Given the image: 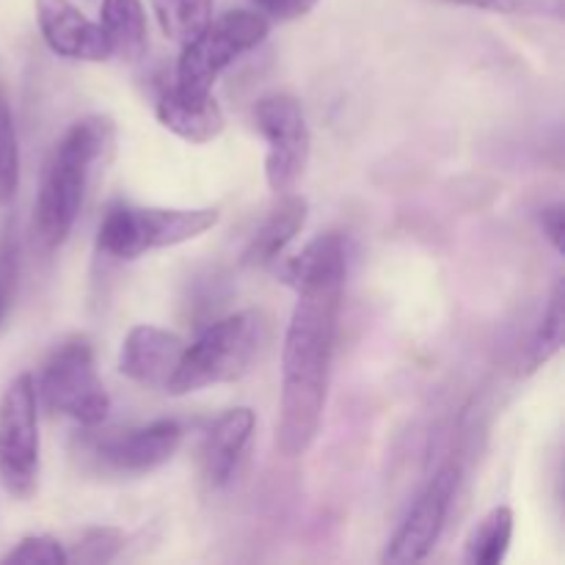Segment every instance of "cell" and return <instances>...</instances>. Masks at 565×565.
<instances>
[{
  "label": "cell",
  "instance_id": "cell-18",
  "mask_svg": "<svg viewBox=\"0 0 565 565\" xmlns=\"http://www.w3.org/2000/svg\"><path fill=\"white\" fill-rule=\"evenodd\" d=\"M513 541V511L508 505L486 513L472 527L463 550V561L472 565H500Z\"/></svg>",
  "mask_w": 565,
  "mask_h": 565
},
{
  "label": "cell",
  "instance_id": "cell-25",
  "mask_svg": "<svg viewBox=\"0 0 565 565\" xmlns=\"http://www.w3.org/2000/svg\"><path fill=\"white\" fill-rule=\"evenodd\" d=\"M17 232L14 224H6L3 232H0V315L6 318L11 307V298H14V287H17Z\"/></svg>",
  "mask_w": 565,
  "mask_h": 565
},
{
  "label": "cell",
  "instance_id": "cell-4",
  "mask_svg": "<svg viewBox=\"0 0 565 565\" xmlns=\"http://www.w3.org/2000/svg\"><path fill=\"white\" fill-rule=\"evenodd\" d=\"M218 224L215 207H136L114 204L99 221L97 252L110 259H138L154 248L196 241Z\"/></svg>",
  "mask_w": 565,
  "mask_h": 565
},
{
  "label": "cell",
  "instance_id": "cell-26",
  "mask_svg": "<svg viewBox=\"0 0 565 565\" xmlns=\"http://www.w3.org/2000/svg\"><path fill=\"white\" fill-rule=\"evenodd\" d=\"M539 221H541V230H544L546 241L555 246V252H561L563 248V230H565V213H563V204H550V207H544L539 213Z\"/></svg>",
  "mask_w": 565,
  "mask_h": 565
},
{
  "label": "cell",
  "instance_id": "cell-5",
  "mask_svg": "<svg viewBox=\"0 0 565 565\" xmlns=\"http://www.w3.org/2000/svg\"><path fill=\"white\" fill-rule=\"evenodd\" d=\"M270 20L263 11L235 9L221 14L218 20H210L199 36L182 44L180 61H177V75L171 86L185 97H204L213 94L215 81L243 58L254 47L268 39Z\"/></svg>",
  "mask_w": 565,
  "mask_h": 565
},
{
  "label": "cell",
  "instance_id": "cell-3",
  "mask_svg": "<svg viewBox=\"0 0 565 565\" xmlns=\"http://www.w3.org/2000/svg\"><path fill=\"white\" fill-rule=\"evenodd\" d=\"M270 342L268 318L257 309L226 315L210 323L191 345L182 351L180 364L171 375L166 392L174 397L232 384L252 373L265 356Z\"/></svg>",
  "mask_w": 565,
  "mask_h": 565
},
{
  "label": "cell",
  "instance_id": "cell-17",
  "mask_svg": "<svg viewBox=\"0 0 565 565\" xmlns=\"http://www.w3.org/2000/svg\"><path fill=\"white\" fill-rule=\"evenodd\" d=\"M337 274H348L345 241L337 232L318 235L301 248V254H296V257H290L281 265V279L290 287H301L307 281Z\"/></svg>",
  "mask_w": 565,
  "mask_h": 565
},
{
  "label": "cell",
  "instance_id": "cell-2",
  "mask_svg": "<svg viewBox=\"0 0 565 565\" xmlns=\"http://www.w3.org/2000/svg\"><path fill=\"white\" fill-rule=\"evenodd\" d=\"M116 127L110 116L92 114L70 125L55 141L39 182L33 232L44 248H58L81 215L94 174L110 160Z\"/></svg>",
  "mask_w": 565,
  "mask_h": 565
},
{
  "label": "cell",
  "instance_id": "cell-12",
  "mask_svg": "<svg viewBox=\"0 0 565 565\" xmlns=\"http://www.w3.org/2000/svg\"><path fill=\"white\" fill-rule=\"evenodd\" d=\"M36 20L44 42L55 55L70 61L110 58L108 42L97 22L75 9L70 0H36Z\"/></svg>",
  "mask_w": 565,
  "mask_h": 565
},
{
  "label": "cell",
  "instance_id": "cell-23",
  "mask_svg": "<svg viewBox=\"0 0 565 565\" xmlns=\"http://www.w3.org/2000/svg\"><path fill=\"white\" fill-rule=\"evenodd\" d=\"M3 565H64L66 546L55 535H25L9 555L0 561Z\"/></svg>",
  "mask_w": 565,
  "mask_h": 565
},
{
  "label": "cell",
  "instance_id": "cell-19",
  "mask_svg": "<svg viewBox=\"0 0 565 565\" xmlns=\"http://www.w3.org/2000/svg\"><path fill=\"white\" fill-rule=\"evenodd\" d=\"M152 11L166 39L188 44L213 20V0H152Z\"/></svg>",
  "mask_w": 565,
  "mask_h": 565
},
{
  "label": "cell",
  "instance_id": "cell-15",
  "mask_svg": "<svg viewBox=\"0 0 565 565\" xmlns=\"http://www.w3.org/2000/svg\"><path fill=\"white\" fill-rule=\"evenodd\" d=\"M309 215L307 199L298 196V193H281L279 204L268 213V218L259 224V230L254 232V237L248 241L246 252H243V263L257 265H274L281 257L287 246H290L292 237L303 230Z\"/></svg>",
  "mask_w": 565,
  "mask_h": 565
},
{
  "label": "cell",
  "instance_id": "cell-11",
  "mask_svg": "<svg viewBox=\"0 0 565 565\" xmlns=\"http://www.w3.org/2000/svg\"><path fill=\"white\" fill-rule=\"evenodd\" d=\"M185 340L160 326H136L127 331L119 353V373L141 386L163 390L180 364Z\"/></svg>",
  "mask_w": 565,
  "mask_h": 565
},
{
  "label": "cell",
  "instance_id": "cell-20",
  "mask_svg": "<svg viewBox=\"0 0 565 565\" xmlns=\"http://www.w3.org/2000/svg\"><path fill=\"white\" fill-rule=\"evenodd\" d=\"M565 340V292L563 279H557L555 290H552L550 303H546L544 315H541L535 334L530 340L527 351V373H535L539 367L550 364L552 359L561 353Z\"/></svg>",
  "mask_w": 565,
  "mask_h": 565
},
{
  "label": "cell",
  "instance_id": "cell-7",
  "mask_svg": "<svg viewBox=\"0 0 565 565\" xmlns=\"http://www.w3.org/2000/svg\"><path fill=\"white\" fill-rule=\"evenodd\" d=\"M36 379L22 373L0 397V480L14 500H31L39 486Z\"/></svg>",
  "mask_w": 565,
  "mask_h": 565
},
{
  "label": "cell",
  "instance_id": "cell-6",
  "mask_svg": "<svg viewBox=\"0 0 565 565\" xmlns=\"http://www.w3.org/2000/svg\"><path fill=\"white\" fill-rule=\"evenodd\" d=\"M36 397H42L47 412L75 419L83 428H97L105 423L110 397L97 375L88 337H70L50 353L36 381Z\"/></svg>",
  "mask_w": 565,
  "mask_h": 565
},
{
  "label": "cell",
  "instance_id": "cell-27",
  "mask_svg": "<svg viewBox=\"0 0 565 565\" xmlns=\"http://www.w3.org/2000/svg\"><path fill=\"white\" fill-rule=\"evenodd\" d=\"M318 6V0H281V9L276 20H298V17L309 14Z\"/></svg>",
  "mask_w": 565,
  "mask_h": 565
},
{
  "label": "cell",
  "instance_id": "cell-21",
  "mask_svg": "<svg viewBox=\"0 0 565 565\" xmlns=\"http://www.w3.org/2000/svg\"><path fill=\"white\" fill-rule=\"evenodd\" d=\"M17 188H20V141H17L9 92L0 81V204H9Z\"/></svg>",
  "mask_w": 565,
  "mask_h": 565
},
{
  "label": "cell",
  "instance_id": "cell-14",
  "mask_svg": "<svg viewBox=\"0 0 565 565\" xmlns=\"http://www.w3.org/2000/svg\"><path fill=\"white\" fill-rule=\"evenodd\" d=\"M158 121L177 138L191 143H207L224 132V110L213 94L185 97L174 86H166L154 105Z\"/></svg>",
  "mask_w": 565,
  "mask_h": 565
},
{
  "label": "cell",
  "instance_id": "cell-1",
  "mask_svg": "<svg viewBox=\"0 0 565 565\" xmlns=\"http://www.w3.org/2000/svg\"><path fill=\"white\" fill-rule=\"evenodd\" d=\"M345 274L296 287L298 301L281 348V408L276 447L298 458L315 445L329 395Z\"/></svg>",
  "mask_w": 565,
  "mask_h": 565
},
{
  "label": "cell",
  "instance_id": "cell-13",
  "mask_svg": "<svg viewBox=\"0 0 565 565\" xmlns=\"http://www.w3.org/2000/svg\"><path fill=\"white\" fill-rule=\"evenodd\" d=\"M257 417L252 408H230L207 430L202 445V469L210 486H226L235 478L248 445H252Z\"/></svg>",
  "mask_w": 565,
  "mask_h": 565
},
{
  "label": "cell",
  "instance_id": "cell-9",
  "mask_svg": "<svg viewBox=\"0 0 565 565\" xmlns=\"http://www.w3.org/2000/svg\"><path fill=\"white\" fill-rule=\"evenodd\" d=\"M182 445V428L174 419L141 425V428L99 430L88 439V450L116 475H147L169 463Z\"/></svg>",
  "mask_w": 565,
  "mask_h": 565
},
{
  "label": "cell",
  "instance_id": "cell-22",
  "mask_svg": "<svg viewBox=\"0 0 565 565\" xmlns=\"http://www.w3.org/2000/svg\"><path fill=\"white\" fill-rule=\"evenodd\" d=\"M127 535L119 527H86L75 535V544L66 550L70 563H110L125 550Z\"/></svg>",
  "mask_w": 565,
  "mask_h": 565
},
{
  "label": "cell",
  "instance_id": "cell-16",
  "mask_svg": "<svg viewBox=\"0 0 565 565\" xmlns=\"http://www.w3.org/2000/svg\"><path fill=\"white\" fill-rule=\"evenodd\" d=\"M97 25L116 58L138 61L147 53L149 33L141 0H103Z\"/></svg>",
  "mask_w": 565,
  "mask_h": 565
},
{
  "label": "cell",
  "instance_id": "cell-24",
  "mask_svg": "<svg viewBox=\"0 0 565 565\" xmlns=\"http://www.w3.org/2000/svg\"><path fill=\"white\" fill-rule=\"evenodd\" d=\"M445 3L511 17H563L561 0H445Z\"/></svg>",
  "mask_w": 565,
  "mask_h": 565
},
{
  "label": "cell",
  "instance_id": "cell-28",
  "mask_svg": "<svg viewBox=\"0 0 565 565\" xmlns=\"http://www.w3.org/2000/svg\"><path fill=\"white\" fill-rule=\"evenodd\" d=\"M257 3V9L263 11L265 17H279V9H281V0H254Z\"/></svg>",
  "mask_w": 565,
  "mask_h": 565
},
{
  "label": "cell",
  "instance_id": "cell-10",
  "mask_svg": "<svg viewBox=\"0 0 565 565\" xmlns=\"http://www.w3.org/2000/svg\"><path fill=\"white\" fill-rule=\"evenodd\" d=\"M458 491V467H441L434 478L428 480L423 494L412 505L408 516L392 535L386 544L384 563L390 565H408L423 563L430 552L439 544L441 533H445L447 513H450L452 497Z\"/></svg>",
  "mask_w": 565,
  "mask_h": 565
},
{
  "label": "cell",
  "instance_id": "cell-8",
  "mask_svg": "<svg viewBox=\"0 0 565 565\" xmlns=\"http://www.w3.org/2000/svg\"><path fill=\"white\" fill-rule=\"evenodd\" d=\"M254 125L268 143L265 180H268L270 191L281 196V193L292 191L307 171L309 149H312L307 116L292 94L274 92L257 99Z\"/></svg>",
  "mask_w": 565,
  "mask_h": 565
},
{
  "label": "cell",
  "instance_id": "cell-29",
  "mask_svg": "<svg viewBox=\"0 0 565 565\" xmlns=\"http://www.w3.org/2000/svg\"><path fill=\"white\" fill-rule=\"evenodd\" d=\"M0 320H3V315H0Z\"/></svg>",
  "mask_w": 565,
  "mask_h": 565
}]
</instances>
